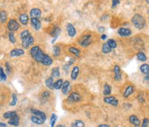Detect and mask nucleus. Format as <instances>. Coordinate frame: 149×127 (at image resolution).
Segmentation results:
<instances>
[{
  "mask_svg": "<svg viewBox=\"0 0 149 127\" xmlns=\"http://www.w3.org/2000/svg\"><path fill=\"white\" fill-rule=\"evenodd\" d=\"M28 34H30L29 31H28V30H25V31H23V32H21L20 37L21 38H22V37H24L25 36H26V35H28Z\"/></svg>",
  "mask_w": 149,
  "mask_h": 127,
  "instance_id": "45",
  "label": "nucleus"
},
{
  "mask_svg": "<svg viewBox=\"0 0 149 127\" xmlns=\"http://www.w3.org/2000/svg\"><path fill=\"white\" fill-rule=\"evenodd\" d=\"M111 90H112V88L110 85L105 84L104 86V91H103V94L104 96H109L111 94Z\"/></svg>",
  "mask_w": 149,
  "mask_h": 127,
  "instance_id": "24",
  "label": "nucleus"
},
{
  "mask_svg": "<svg viewBox=\"0 0 149 127\" xmlns=\"http://www.w3.org/2000/svg\"><path fill=\"white\" fill-rule=\"evenodd\" d=\"M50 96V94H49V91H45V92H43V94H42V97L43 98H48V97H49Z\"/></svg>",
  "mask_w": 149,
  "mask_h": 127,
  "instance_id": "46",
  "label": "nucleus"
},
{
  "mask_svg": "<svg viewBox=\"0 0 149 127\" xmlns=\"http://www.w3.org/2000/svg\"><path fill=\"white\" fill-rule=\"evenodd\" d=\"M31 112H32L34 115H36V116L39 117L40 118H41L42 120H46V114H45L43 111L37 110V109H34V108H32V109H31Z\"/></svg>",
  "mask_w": 149,
  "mask_h": 127,
  "instance_id": "12",
  "label": "nucleus"
},
{
  "mask_svg": "<svg viewBox=\"0 0 149 127\" xmlns=\"http://www.w3.org/2000/svg\"><path fill=\"white\" fill-rule=\"evenodd\" d=\"M67 30L69 36L71 37H75L76 35V29L72 23H68L67 25Z\"/></svg>",
  "mask_w": 149,
  "mask_h": 127,
  "instance_id": "8",
  "label": "nucleus"
},
{
  "mask_svg": "<svg viewBox=\"0 0 149 127\" xmlns=\"http://www.w3.org/2000/svg\"><path fill=\"white\" fill-rule=\"evenodd\" d=\"M108 44L110 47H111L112 49L117 47V43H116V41L115 40H113V39H110V40H108Z\"/></svg>",
  "mask_w": 149,
  "mask_h": 127,
  "instance_id": "38",
  "label": "nucleus"
},
{
  "mask_svg": "<svg viewBox=\"0 0 149 127\" xmlns=\"http://www.w3.org/2000/svg\"><path fill=\"white\" fill-rule=\"evenodd\" d=\"M41 63L43 65H45V66H50L53 63V60H52V58L49 55L45 54V56H44V58L43 59Z\"/></svg>",
  "mask_w": 149,
  "mask_h": 127,
  "instance_id": "18",
  "label": "nucleus"
},
{
  "mask_svg": "<svg viewBox=\"0 0 149 127\" xmlns=\"http://www.w3.org/2000/svg\"><path fill=\"white\" fill-rule=\"evenodd\" d=\"M140 70L142 73L145 75L149 74V65L147 63H144L142 65H141L140 67Z\"/></svg>",
  "mask_w": 149,
  "mask_h": 127,
  "instance_id": "28",
  "label": "nucleus"
},
{
  "mask_svg": "<svg viewBox=\"0 0 149 127\" xmlns=\"http://www.w3.org/2000/svg\"><path fill=\"white\" fill-rule=\"evenodd\" d=\"M129 121L135 127H139V126H140V120L136 115H131L130 117H129Z\"/></svg>",
  "mask_w": 149,
  "mask_h": 127,
  "instance_id": "13",
  "label": "nucleus"
},
{
  "mask_svg": "<svg viewBox=\"0 0 149 127\" xmlns=\"http://www.w3.org/2000/svg\"><path fill=\"white\" fill-rule=\"evenodd\" d=\"M69 52L71 53H72L73 55H75V56H76V57H79V55H80V54H81L80 49H78V48L75 47L69 48Z\"/></svg>",
  "mask_w": 149,
  "mask_h": 127,
  "instance_id": "34",
  "label": "nucleus"
},
{
  "mask_svg": "<svg viewBox=\"0 0 149 127\" xmlns=\"http://www.w3.org/2000/svg\"><path fill=\"white\" fill-rule=\"evenodd\" d=\"M31 120L34 123L37 124V125H42V124H43V123H44V122H45V120H42L41 118H40L39 117L36 116V115L31 117Z\"/></svg>",
  "mask_w": 149,
  "mask_h": 127,
  "instance_id": "21",
  "label": "nucleus"
},
{
  "mask_svg": "<svg viewBox=\"0 0 149 127\" xmlns=\"http://www.w3.org/2000/svg\"><path fill=\"white\" fill-rule=\"evenodd\" d=\"M104 29H105V28H104V27H103V26L98 27V31H99V32H104Z\"/></svg>",
  "mask_w": 149,
  "mask_h": 127,
  "instance_id": "49",
  "label": "nucleus"
},
{
  "mask_svg": "<svg viewBox=\"0 0 149 127\" xmlns=\"http://www.w3.org/2000/svg\"><path fill=\"white\" fill-rule=\"evenodd\" d=\"M56 127H66L64 125H57Z\"/></svg>",
  "mask_w": 149,
  "mask_h": 127,
  "instance_id": "54",
  "label": "nucleus"
},
{
  "mask_svg": "<svg viewBox=\"0 0 149 127\" xmlns=\"http://www.w3.org/2000/svg\"><path fill=\"white\" fill-rule=\"evenodd\" d=\"M104 102L108 103V104H110V105L115 106V107H116L118 105V100H117V98H116L113 96L104 97Z\"/></svg>",
  "mask_w": 149,
  "mask_h": 127,
  "instance_id": "3",
  "label": "nucleus"
},
{
  "mask_svg": "<svg viewBox=\"0 0 149 127\" xmlns=\"http://www.w3.org/2000/svg\"><path fill=\"white\" fill-rule=\"evenodd\" d=\"M114 73H115V76H114V79L116 80V81H120L122 79V73H121V70H120V68L118 67V65H116L114 67Z\"/></svg>",
  "mask_w": 149,
  "mask_h": 127,
  "instance_id": "15",
  "label": "nucleus"
},
{
  "mask_svg": "<svg viewBox=\"0 0 149 127\" xmlns=\"http://www.w3.org/2000/svg\"><path fill=\"white\" fill-rule=\"evenodd\" d=\"M74 61H75V59H74V58H71V59H70V61H69V63H68V65L69 66V65L72 64V63H74Z\"/></svg>",
  "mask_w": 149,
  "mask_h": 127,
  "instance_id": "48",
  "label": "nucleus"
},
{
  "mask_svg": "<svg viewBox=\"0 0 149 127\" xmlns=\"http://www.w3.org/2000/svg\"><path fill=\"white\" fill-rule=\"evenodd\" d=\"M134 88L133 86H128L127 88H126V89L124 90V94H123V96L124 98H128V96L131 95L133 93H134Z\"/></svg>",
  "mask_w": 149,
  "mask_h": 127,
  "instance_id": "19",
  "label": "nucleus"
},
{
  "mask_svg": "<svg viewBox=\"0 0 149 127\" xmlns=\"http://www.w3.org/2000/svg\"><path fill=\"white\" fill-rule=\"evenodd\" d=\"M148 123H149L148 119V118H144L141 127H148Z\"/></svg>",
  "mask_w": 149,
  "mask_h": 127,
  "instance_id": "43",
  "label": "nucleus"
},
{
  "mask_svg": "<svg viewBox=\"0 0 149 127\" xmlns=\"http://www.w3.org/2000/svg\"><path fill=\"white\" fill-rule=\"evenodd\" d=\"M139 101H141V102H144V98H142V96H139Z\"/></svg>",
  "mask_w": 149,
  "mask_h": 127,
  "instance_id": "52",
  "label": "nucleus"
},
{
  "mask_svg": "<svg viewBox=\"0 0 149 127\" xmlns=\"http://www.w3.org/2000/svg\"><path fill=\"white\" fill-rule=\"evenodd\" d=\"M7 20V14L4 11H0V22L5 23Z\"/></svg>",
  "mask_w": 149,
  "mask_h": 127,
  "instance_id": "33",
  "label": "nucleus"
},
{
  "mask_svg": "<svg viewBox=\"0 0 149 127\" xmlns=\"http://www.w3.org/2000/svg\"><path fill=\"white\" fill-rule=\"evenodd\" d=\"M0 127H8V126L5 123H2V122H1L0 123Z\"/></svg>",
  "mask_w": 149,
  "mask_h": 127,
  "instance_id": "47",
  "label": "nucleus"
},
{
  "mask_svg": "<svg viewBox=\"0 0 149 127\" xmlns=\"http://www.w3.org/2000/svg\"><path fill=\"white\" fill-rule=\"evenodd\" d=\"M101 38H102V40H104H104H105V39L107 38V35H106V34H103L102 35V37H101Z\"/></svg>",
  "mask_w": 149,
  "mask_h": 127,
  "instance_id": "51",
  "label": "nucleus"
},
{
  "mask_svg": "<svg viewBox=\"0 0 149 127\" xmlns=\"http://www.w3.org/2000/svg\"><path fill=\"white\" fill-rule=\"evenodd\" d=\"M16 114H16V111H7V112L4 113V114H3V117L5 118V119H10V118H11L12 117L15 116V115H16Z\"/></svg>",
  "mask_w": 149,
  "mask_h": 127,
  "instance_id": "29",
  "label": "nucleus"
},
{
  "mask_svg": "<svg viewBox=\"0 0 149 127\" xmlns=\"http://www.w3.org/2000/svg\"><path fill=\"white\" fill-rule=\"evenodd\" d=\"M16 103H17V96H16L15 94H12V101L10 102V106H14L16 105Z\"/></svg>",
  "mask_w": 149,
  "mask_h": 127,
  "instance_id": "40",
  "label": "nucleus"
},
{
  "mask_svg": "<svg viewBox=\"0 0 149 127\" xmlns=\"http://www.w3.org/2000/svg\"><path fill=\"white\" fill-rule=\"evenodd\" d=\"M22 39V46L24 49H28L30 46L34 44V37L31 35V34H28Z\"/></svg>",
  "mask_w": 149,
  "mask_h": 127,
  "instance_id": "2",
  "label": "nucleus"
},
{
  "mask_svg": "<svg viewBox=\"0 0 149 127\" xmlns=\"http://www.w3.org/2000/svg\"><path fill=\"white\" fill-rule=\"evenodd\" d=\"M5 67H6V71H7V73L8 74H10V73H11V67H10V63H8V62H7V63H5Z\"/></svg>",
  "mask_w": 149,
  "mask_h": 127,
  "instance_id": "42",
  "label": "nucleus"
},
{
  "mask_svg": "<svg viewBox=\"0 0 149 127\" xmlns=\"http://www.w3.org/2000/svg\"><path fill=\"white\" fill-rule=\"evenodd\" d=\"M53 54L55 56H59L61 54V49L58 46H55L53 48Z\"/></svg>",
  "mask_w": 149,
  "mask_h": 127,
  "instance_id": "39",
  "label": "nucleus"
},
{
  "mask_svg": "<svg viewBox=\"0 0 149 127\" xmlns=\"http://www.w3.org/2000/svg\"><path fill=\"white\" fill-rule=\"evenodd\" d=\"M42 12L39 8H33L30 11V15L31 18H37L39 19L41 16Z\"/></svg>",
  "mask_w": 149,
  "mask_h": 127,
  "instance_id": "14",
  "label": "nucleus"
},
{
  "mask_svg": "<svg viewBox=\"0 0 149 127\" xmlns=\"http://www.w3.org/2000/svg\"><path fill=\"white\" fill-rule=\"evenodd\" d=\"M31 24L35 30H40L41 28V22L37 18H31Z\"/></svg>",
  "mask_w": 149,
  "mask_h": 127,
  "instance_id": "9",
  "label": "nucleus"
},
{
  "mask_svg": "<svg viewBox=\"0 0 149 127\" xmlns=\"http://www.w3.org/2000/svg\"><path fill=\"white\" fill-rule=\"evenodd\" d=\"M57 120V116L55 114H52L50 118V126L51 127H54L55 123H56Z\"/></svg>",
  "mask_w": 149,
  "mask_h": 127,
  "instance_id": "36",
  "label": "nucleus"
},
{
  "mask_svg": "<svg viewBox=\"0 0 149 127\" xmlns=\"http://www.w3.org/2000/svg\"><path fill=\"white\" fill-rule=\"evenodd\" d=\"M90 37H91V36H90V34H88V35L84 36V37L81 38V41H80V44L83 47H88V46L92 43V41H91Z\"/></svg>",
  "mask_w": 149,
  "mask_h": 127,
  "instance_id": "6",
  "label": "nucleus"
},
{
  "mask_svg": "<svg viewBox=\"0 0 149 127\" xmlns=\"http://www.w3.org/2000/svg\"><path fill=\"white\" fill-rule=\"evenodd\" d=\"M145 79L146 80V81H149V74L146 75V76L145 77Z\"/></svg>",
  "mask_w": 149,
  "mask_h": 127,
  "instance_id": "53",
  "label": "nucleus"
},
{
  "mask_svg": "<svg viewBox=\"0 0 149 127\" xmlns=\"http://www.w3.org/2000/svg\"><path fill=\"white\" fill-rule=\"evenodd\" d=\"M8 123L10 126H18L20 125V117L17 114L15 116L12 117L8 120Z\"/></svg>",
  "mask_w": 149,
  "mask_h": 127,
  "instance_id": "10",
  "label": "nucleus"
},
{
  "mask_svg": "<svg viewBox=\"0 0 149 127\" xmlns=\"http://www.w3.org/2000/svg\"><path fill=\"white\" fill-rule=\"evenodd\" d=\"M20 21L21 23L24 26H26L28 24V16L26 14H22L20 16Z\"/></svg>",
  "mask_w": 149,
  "mask_h": 127,
  "instance_id": "25",
  "label": "nucleus"
},
{
  "mask_svg": "<svg viewBox=\"0 0 149 127\" xmlns=\"http://www.w3.org/2000/svg\"><path fill=\"white\" fill-rule=\"evenodd\" d=\"M54 80H53V78L52 77H49L46 80V85L48 88L49 89H54Z\"/></svg>",
  "mask_w": 149,
  "mask_h": 127,
  "instance_id": "23",
  "label": "nucleus"
},
{
  "mask_svg": "<svg viewBox=\"0 0 149 127\" xmlns=\"http://www.w3.org/2000/svg\"><path fill=\"white\" fill-rule=\"evenodd\" d=\"M6 79H7V76L4 72V70L2 67H0V82L5 81Z\"/></svg>",
  "mask_w": 149,
  "mask_h": 127,
  "instance_id": "37",
  "label": "nucleus"
},
{
  "mask_svg": "<svg viewBox=\"0 0 149 127\" xmlns=\"http://www.w3.org/2000/svg\"><path fill=\"white\" fill-rule=\"evenodd\" d=\"M61 32V28H60L59 27L57 26L54 28V29H53L52 32H51V35L54 37V40L52 41V43H54L55 41V40L57 38V37L60 35Z\"/></svg>",
  "mask_w": 149,
  "mask_h": 127,
  "instance_id": "17",
  "label": "nucleus"
},
{
  "mask_svg": "<svg viewBox=\"0 0 149 127\" xmlns=\"http://www.w3.org/2000/svg\"><path fill=\"white\" fill-rule=\"evenodd\" d=\"M8 28L11 32H14V31H16V30L19 29L20 24L16 22V20L11 19V20H9L8 23Z\"/></svg>",
  "mask_w": 149,
  "mask_h": 127,
  "instance_id": "4",
  "label": "nucleus"
},
{
  "mask_svg": "<svg viewBox=\"0 0 149 127\" xmlns=\"http://www.w3.org/2000/svg\"><path fill=\"white\" fill-rule=\"evenodd\" d=\"M24 50L23 49H14L13 50H11V52L10 53V57H19L21 56L22 55H24Z\"/></svg>",
  "mask_w": 149,
  "mask_h": 127,
  "instance_id": "11",
  "label": "nucleus"
},
{
  "mask_svg": "<svg viewBox=\"0 0 149 127\" xmlns=\"http://www.w3.org/2000/svg\"><path fill=\"white\" fill-rule=\"evenodd\" d=\"M69 88H70V83H69V81H65V82H63V86H62L61 88L62 93H63L64 95H67V94L69 93V90H70Z\"/></svg>",
  "mask_w": 149,
  "mask_h": 127,
  "instance_id": "16",
  "label": "nucleus"
},
{
  "mask_svg": "<svg viewBox=\"0 0 149 127\" xmlns=\"http://www.w3.org/2000/svg\"><path fill=\"white\" fill-rule=\"evenodd\" d=\"M67 100H68V101L69 102H77L81 101V96L79 95L78 93L73 92V93H71L70 95L68 96Z\"/></svg>",
  "mask_w": 149,
  "mask_h": 127,
  "instance_id": "5",
  "label": "nucleus"
},
{
  "mask_svg": "<svg viewBox=\"0 0 149 127\" xmlns=\"http://www.w3.org/2000/svg\"><path fill=\"white\" fill-rule=\"evenodd\" d=\"M112 8H115L120 3V0H112Z\"/></svg>",
  "mask_w": 149,
  "mask_h": 127,
  "instance_id": "44",
  "label": "nucleus"
},
{
  "mask_svg": "<svg viewBox=\"0 0 149 127\" xmlns=\"http://www.w3.org/2000/svg\"><path fill=\"white\" fill-rule=\"evenodd\" d=\"M60 70L58 67H54L51 70V77L54 79V78H59L60 77Z\"/></svg>",
  "mask_w": 149,
  "mask_h": 127,
  "instance_id": "26",
  "label": "nucleus"
},
{
  "mask_svg": "<svg viewBox=\"0 0 149 127\" xmlns=\"http://www.w3.org/2000/svg\"><path fill=\"white\" fill-rule=\"evenodd\" d=\"M63 79L57 80L56 82L54 83V89H56V90L61 89L63 86Z\"/></svg>",
  "mask_w": 149,
  "mask_h": 127,
  "instance_id": "31",
  "label": "nucleus"
},
{
  "mask_svg": "<svg viewBox=\"0 0 149 127\" xmlns=\"http://www.w3.org/2000/svg\"><path fill=\"white\" fill-rule=\"evenodd\" d=\"M118 34L122 37H128L131 35L132 32L130 29L126 28H119L118 29Z\"/></svg>",
  "mask_w": 149,
  "mask_h": 127,
  "instance_id": "7",
  "label": "nucleus"
},
{
  "mask_svg": "<svg viewBox=\"0 0 149 127\" xmlns=\"http://www.w3.org/2000/svg\"><path fill=\"white\" fill-rule=\"evenodd\" d=\"M98 127H110L107 124H100V125H98Z\"/></svg>",
  "mask_w": 149,
  "mask_h": 127,
  "instance_id": "50",
  "label": "nucleus"
},
{
  "mask_svg": "<svg viewBox=\"0 0 149 127\" xmlns=\"http://www.w3.org/2000/svg\"><path fill=\"white\" fill-rule=\"evenodd\" d=\"M146 1V2L148 3V4H149V0H145Z\"/></svg>",
  "mask_w": 149,
  "mask_h": 127,
  "instance_id": "55",
  "label": "nucleus"
},
{
  "mask_svg": "<svg viewBox=\"0 0 149 127\" xmlns=\"http://www.w3.org/2000/svg\"><path fill=\"white\" fill-rule=\"evenodd\" d=\"M8 37H9V41H10V43H15L16 42V38L14 37V33L12 32H9V34H8Z\"/></svg>",
  "mask_w": 149,
  "mask_h": 127,
  "instance_id": "41",
  "label": "nucleus"
},
{
  "mask_svg": "<svg viewBox=\"0 0 149 127\" xmlns=\"http://www.w3.org/2000/svg\"><path fill=\"white\" fill-rule=\"evenodd\" d=\"M112 51L111 47L108 44V43H104L102 46V53L104 54H108Z\"/></svg>",
  "mask_w": 149,
  "mask_h": 127,
  "instance_id": "30",
  "label": "nucleus"
},
{
  "mask_svg": "<svg viewBox=\"0 0 149 127\" xmlns=\"http://www.w3.org/2000/svg\"><path fill=\"white\" fill-rule=\"evenodd\" d=\"M136 57L140 61H145L147 60V57L142 52H139L136 55Z\"/></svg>",
  "mask_w": 149,
  "mask_h": 127,
  "instance_id": "35",
  "label": "nucleus"
},
{
  "mask_svg": "<svg viewBox=\"0 0 149 127\" xmlns=\"http://www.w3.org/2000/svg\"><path fill=\"white\" fill-rule=\"evenodd\" d=\"M40 49L39 47V46H35V47H33L31 48V50H30V53H31V57L33 58H35L37 54L38 51H39Z\"/></svg>",
  "mask_w": 149,
  "mask_h": 127,
  "instance_id": "27",
  "label": "nucleus"
},
{
  "mask_svg": "<svg viewBox=\"0 0 149 127\" xmlns=\"http://www.w3.org/2000/svg\"><path fill=\"white\" fill-rule=\"evenodd\" d=\"M79 73V67L75 66L72 70V73H71V79L72 80H76L77 79Z\"/></svg>",
  "mask_w": 149,
  "mask_h": 127,
  "instance_id": "22",
  "label": "nucleus"
},
{
  "mask_svg": "<svg viewBox=\"0 0 149 127\" xmlns=\"http://www.w3.org/2000/svg\"><path fill=\"white\" fill-rule=\"evenodd\" d=\"M44 56H45V53H43V51L42 50V49H40L39 51H38V53L37 54L36 57H35V60H36L37 62H39V63H41L42 61H43V59L44 58Z\"/></svg>",
  "mask_w": 149,
  "mask_h": 127,
  "instance_id": "20",
  "label": "nucleus"
},
{
  "mask_svg": "<svg viewBox=\"0 0 149 127\" xmlns=\"http://www.w3.org/2000/svg\"><path fill=\"white\" fill-rule=\"evenodd\" d=\"M71 127H84V123L82 120H77L72 123Z\"/></svg>",
  "mask_w": 149,
  "mask_h": 127,
  "instance_id": "32",
  "label": "nucleus"
},
{
  "mask_svg": "<svg viewBox=\"0 0 149 127\" xmlns=\"http://www.w3.org/2000/svg\"><path fill=\"white\" fill-rule=\"evenodd\" d=\"M132 23L134 25V26L137 28L138 29H142L145 28L146 26V20L145 19L143 16L140 15V14H135L132 20H131Z\"/></svg>",
  "mask_w": 149,
  "mask_h": 127,
  "instance_id": "1",
  "label": "nucleus"
}]
</instances>
